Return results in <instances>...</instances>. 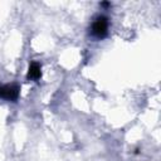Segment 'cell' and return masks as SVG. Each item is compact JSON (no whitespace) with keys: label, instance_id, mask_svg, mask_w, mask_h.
<instances>
[{"label":"cell","instance_id":"obj_1","mask_svg":"<svg viewBox=\"0 0 161 161\" xmlns=\"http://www.w3.org/2000/svg\"><path fill=\"white\" fill-rule=\"evenodd\" d=\"M108 30V19L103 15L96 18V20L92 24V34L97 38H102L107 34Z\"/></svg>","mask_w":161,"mask_h":161},{"label":"cell","instance_id":"obj_2","mask_svg":"<svg viewBox=\"0 0 161 161\" xmlns=\"http://www.w3.org/2000/svg\"><path fill=\"white\" fill-rule=\"evenodd\" d=\"M19 97V88L16 86H0V98L16 101Z\"/></svg>","mask_w":161,"mask_h":161},{"label":"cell","instance_id":"obj_3","mask_svg":"<svg viewBox=\"0 0 161 161\" xmlns=\"http://www.w3.org/2000/svg\"><path fill=\"white\" fill-rule=\"evenodd\" d=\"M28 79H39L42 77V67L38 62H31L28 69Z\"/></svg>","mask_w":161,"mask_h":161},{"label":"cell","instance_id":"obj_4","mask_svg":"<svg viewBox=\"0 0 161 161\" xmlns=\"http://www.w3.org/2000/svg\"><path fill=\"white\" fill-rule=\"evenodd\" d=\"M102 5H103V6H108V5H109V3H102Z\"/></svg>","mask_w":161,"mask_h":161}]
</instances>
